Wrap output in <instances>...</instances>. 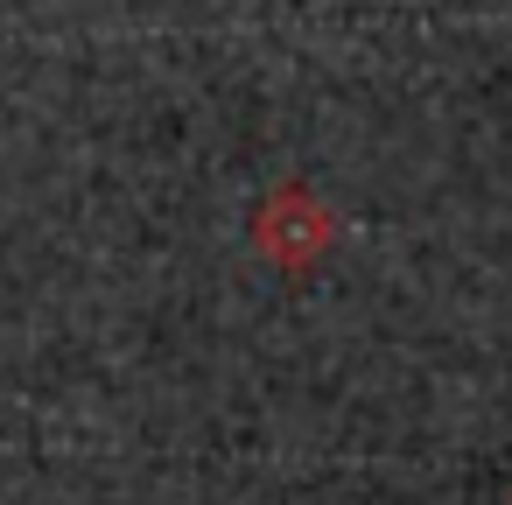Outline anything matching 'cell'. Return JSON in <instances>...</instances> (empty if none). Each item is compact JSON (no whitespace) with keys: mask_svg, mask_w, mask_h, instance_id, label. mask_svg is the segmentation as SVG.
<instances>
[{"mask_svg":"<svg viewBox=\"0 0 512 505\" xmlns=\"http://www.w3.org/2000/svg\"><path fill=\"white\" fill-rule=\"evenodd\" d=\"M330 246H337V211H330L309 183H274L267 204L253 211V253H260L274 274H288V281L316 274Z\"/></svg>","mask_w":512,"mask_h":505,"instance_id":"1","label":"cell"}]
</instances>
